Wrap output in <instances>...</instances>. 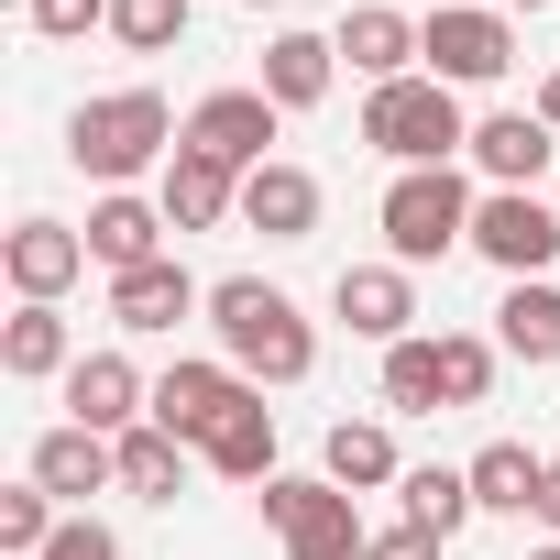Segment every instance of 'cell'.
Wrapping results in <instances>:
<instances>
[{
    "label": "cell",
    "mask_w": 560,
    "mask_h": 560,
    "mask_svg": "<svg viewBox=\"0 0 560 560\" xmlns=\"http://www.w3.org/2000/svg\"><path fill=\"white\" fill-rule=\"evenodd\" d=\"M209 330H220V363L242 385H308L319 374V330L287 287H264V275H220L209 287Z\"/></svg>",
    "instance_id": "cell-1"
},
{
    "label": "cell",
    "mask_w": 560,
    "mask_h": 560,
    "mask_svg": "<svg viewBox=\"0 0 560 560\" xmlns=\"http://www.w3.org/2000/svg\"><path fill=\"white\" fill-rule=\"evenodd\" d=\"M187 143V121L165 110V89H100L67 110V165L100 176V187H132V176H165V154Z\"/></svg>",
    "instance_id": "cell-2"
},
{
    "label": "cell",
    "mask_w": 560,
    "mask_h": 560,
    "mask_svg": "<svg viewBox=\"0 0 560 560\" xmlns=\"http://www.w3.org/2000/svg\"><path fill=\"white\" fill-rule=\"evenodd\" d=\"M363 143L407 176V165H451V154H472V110H462V89H440L429 67L418 78H396V89H374L363 100Z\"/></svg>",
    "instance_id": "cell-3"
},
{
    "label": "cell",
    "mask_w": 560,
    "mask_h": 560,
    "mask_svg": "<svg viewBox=\"0 0 560 560\" xmlns=\"http://www.w3.org/2000/svg\"><path fill=\"white\" fill-rule=\"evenodd\" d=\"M472 209H483V198L462 187V165H407V176L385 187V209H374V220H385V264L418 275V264L462 253V242H472Z\"/></svg>",
    "instance_id": "cell-4"
},
{
    "label": "cell",
    "mask_w": 560,
    "mask_h": 560,
    "mask_svg": "<svg viewBox=\"0 0 560 560\" xmlns=\"http://www.w3.org/2000/svg\"><path fill=\"white\" fill-rule=\"evenodd\" d=\"M264 527L287 538V560H363L374 549V527L352 516V494L330 472H275L264 483Z\"/></svg>",
    "instance_id": "cell-5"
},
{
    "label": "cell",
    "mask_w": 560,
    "mask_h": 560,
    "mask_svg": "<svg viewBox=\"0 0 560 560\" xmlns=\"http://www.w3.org/2000/svg\"><path fill=\"white\" fill-rule=\"evenodd\" d=\"M418 67L440 89H494L516 67V23L494 12V0H440V12L418 23Z\"/></svg>",
    "instance_id": "cell-6"
},
{
    "label": "cell",
    "mask_w": 560,
    "mask_h": 560,
    "mask_svg": "<svg viewBox=\"0 0 560 560\" xmlns=\"http://www.w3.org/2000/svg\"><path fill=\"white\" fill-rule=\"evenodd\" d=\"M472 253L505 275V287L549 275V264H560V198H538V187H483V209H472Z\"/></svg>",
    "instance_id": "cell-7"
},
{
    "label": "cell",
    "mask_w": 560,
    "mask_h": 560,
    "mask_svg": "<svg viewBox=\"0 0 560 560\" xmlns=\"http://www.w3.org/2000/svg\"><path fill=\"white\" fill-rule=\"evenodd\" d=\"M330 319H341L352 341H374V352L418 341V275H407V264H341V287H330Z\"/></svg>",
    "instance_id": "cell-8"
},
{
    "label": "cell",
    "mask_w": 560,
    "mask_h": 560,
    "mask_svg": "<svg viewBox=\"0 0 560 560\" xmlns=\"http://www.w3.org/2000/svg\"><path fill=\"white\" fill-rule=\"evenodd\" d=\"M0 275H12L23 308H56L78 275H89V231H67V220H12V231H0Z\"/></svg>",
    "instance_id": "cell-9"
},
{
    "label": "cell",
    "mask_w": 560,
    "mask_h": 560,
    "mask_svg": "<svg viewBox=\"0 0 560 560\" xmlns=\"http://www.w3.org/2000/svg\"><path fill=\"white\" fill-rule=\"evenodd\" d=\"M242 396H253V385H242L220 352H209V363H165V374H154V429H176L187 451H209V440H220V418H231Z\"/></svg>",
    "instance_id": "cell-10"
},
{
    "label": "cell",
    "mask_w": 560,
    "mask_h": 560,
    "mask_svg": "<svg viewBox=\"0 0 560 560\" xmlns=\"http://www.w3.org/2000/svg\"><path fill=\"white\" fill-rule=\"evenodd\" d=\"M275 121H287V110H275L264 89H209L198 110H187V143L198 154H220L231 176H253V165H275L264 143H275Z\"/></svg>",
    "instance_id": "cell-11"
},
{
    "label": "cell",
    "mask_w": 560,
    "mask_h": 560,
    "mask_svg": "<svg viewBox=\"0 0 560 560\" xmlns=\"http://www.w3.org/2000/svg\"><path fill=\"white\" fill-rule=\"evenodd\" d=\"M67 418L100 429V440H121V429L154 418V385L132 374V352H78V374H67Z\"/></svg>",
    "instance_id": "cell-12"
},
{
    "label": "cell",
    "mask_w": 560,
    "mask_h": 560,
    "mask_svg": "<svg viewBox=\"0 0 560 560\" xmlns=\"http://www.w3.org/2000/svg\"><path fill=\"white\" fill-rule=\"evenodd\" d=\"M209 308V287H198V275L165 253V264H132V275H110V319L132 330V341H165L176 319H198Z\"/></svg>",
    "instance_id": "cell-13"
},
{
    "label": "cell",
    "mask_w": 560,
    "mask_h": 560,
    "mask_svg": "<svg viewBox=\"0 0 560 560\" xmlns=\"http://www.w3.org/2000/svg\"><path fill=\"white\" fill-rule=\"evenodd\" d=\"M165 198H132V187H100V209H89V264L100 275H132V264H165Z\"/></svg>",
    "instance_id": "cell-14"
},
{
    "label": "cell",
    "mask_w": 560,
    "mask_h": 560,
    "mask_svg": "<svg viewBox=\"0 0 560 560\" xmlns=\"http://www.w3.org/2000/svg\"><path fill=\"white\" fill-rule=\"evenodd\" d=\"M23 483H45L56 505H89V494H110V483H121V440H100V429H78V418H67V429H45V440H34V472H23Z\"/></svg>",
    "instance_id": "cell-15"
},
{
    "label": "cell",
    "mask_w": 560,
    "mask_h": 560,
    "mask_svg": "<svg viewBox=\"0 0 560 560\" xmlns=\"http://www.w3.org/2000/svg\"><path fill=\"white\" fill-rule=\"evenodd\" d=\"M341 67L363 78V89H396V78H418V23L396 12V0H363V12H341Z\"/></svg>",
    "instance_id": "cell-16"
},
{
    "label": "cell",
    "mask_w": 560,
    "mask_h": 560,
    "mask_svg": "<svg viewBox=\"0 0 560 560\" xmlns=\"http://www.w3.org/2000/svg\"><path fill=\"white\" fill-rule=\"evenodd\" d=\"M154 198H165V220H176V231H220V220H242V176H231L220 154H198V143H176V154H165Z\"/></svg>",
    "instance_id": "cell-17"
},
{
    "label": "cell",
    "mask_w": 560,
    "mask_h": 560,
    "mask_svg": "<svg viewBox=\"0 0 560 560\" xmlns=\"http://www.w3.org/2000/svg\"><path fill=\"white\" fill-rule=\"evenodd\" d=\"M472 165H483L494 187H538V176L560 165V132H549L538 110H483V121H472Z\"/></svg>",
    "instance_id": "cell-18"
},
{
    "label": "cell",
    "mask_w": 560,
    "mask_h": 560,
    "mask_svg": "<svg viewBox=\"0 0 560 560\" xmlns=\"http://www.w3.org/2000/svg\"><path fill=\"white\" fill-rule=\"evenodd\" d=\"M242 220H253L264 242H308V231H319V176L287 165V154L253 165V176H242Z\"/></svg>",
    "instance_id": "cell-19"
},
{
    "label": "cell",
    "mask_w": 560,
    "mask_h": 560,
    "mask_svg": "<svg viewBox=\"0 0 560 560\" xmlns=\"http://www.w3.org/2000/svg\"><path fill=\"white\" fill-rule=\"evenodd\" d=\"M330 78H341V45H330V34H275L253 89H264L275 110H319V100H330Z\"/></svg>",
    "instance_id": "cell-20"
},
{
    "label": "cell",
    "mask_w": 560,
    "mask_h": 560,
    "mask_svg": "<svg viewBox=\"0 0 560 560\" xmlns=\"http://www.w3.org/2000/svg\"><path fill=\"white\" fill-rule=\"evenodd\" d=\"M0 374H12V385H67V374H78L67 319H56V308H12V319H0Z\"/></svg>",
    "instance_id": "cell-21"
},
{
    "label": "cell",
    "mask_w": 560,
    "mask_h": 560,
    "mask_svg": "<svg viewBox=\"0 0 560 560\" xmlns=\"http://www.w3.org/2000/svg\"><path fill=\"white\" fill-rule=\"evenodd\" d=\"M319 472H330L341 494H374V483H407V462H396V429H385V418H341V429L319 440Z\"/></svg>",
    "instance_id": "cell-22"
},
{
    "label": "cell",
    "mask_w": 560,
    "mask_h": 560,
    "mask_svg": "<svg viewBox=\"0 0 560 560\" xmlns=\"http://www.w3.org/2000/svg\"><path fill=\"white\" fill-rule=\"evenodd\" d=\"M462 472H472V505H483V516H538V483H549V462H538L527 440H483Z\"/></svg>",
    "instance_id": "cell-23"
},
{
    "label": "cell",
    "mask_w": 560,
    "mask_h": 560,
    "mask_svg": "<svg viewBox=\"0 0 560 560\" xmlns=\"http://www.w3.org/2000/svg\"><path fill=\"white\" fill-rule=\"evenodd\" d=\"M198 462H209L220 483H275V407H264V385H253V396L220 418V440H209Z\"/></svg>",
    "instance_id": "cell-24"
},
{
    "label": "cell",
    "mask_w": 560,
    "mask_h": 560,
    "mask_svg": "<svg viewBox=\"0 0 560 560\" xmlns=\"http://www.w3.org/2000/svg\"><path fill=\"white\" fill-rule=\"evenodd\" d=\"M494 352H516V363H560V287H549V275L505 287V308H494Z\"/></svg>",
    "instance_id": "cell-25"
},
{
    "label": "cell",
    "mask_w": 560,
    "mask_h": 560,
    "mask_svg": "<svg viewBox=\"0 0 560 560\" xmlns=\"http://www.w3.org/2000/svg\"><path fill=\"white\" fill-rule=\"evenodd\" d=\"M187 462H198V451H187L176 429H154V418H143V429H121V494L176 505V494H187Z\"/></svg>",
    "instance_id": "cell-26"
},
{
    "label": "cell",
    "mask_w": 560,
    "mask_h": 560,
    "mask_svg": "<svg viewBox=\"0 0 560 560\" xmlns=\"http://www.w3.org/2000/svg\"><path fill=\"white\" fill-rule=\"evenodd\" d=\"M451 385H440V341H396L385 352V418H440Z\"/></svg>",
    "instance_id": "cell-27"
},
{
    "label": "cell",
    "mask_w": 560,
    "mask_h": 560,
    "mask_svg": "<svg viewBox=\"0 0 560 560\" xmlns=\"http://www.w3.org/2000/svg\"><path fill=\"white\" fill-rule=\"evenodd\" d=\"M396 494H407V516H418V527H440V538H462V527L483 516V505H472V472H451V462H418Z\"/></svg>",
    "instance_id": "cell-28"
},
{
    "label": "cell",
    "mask_w": 560,
    "mask_h": 560,
    "mask_svg": "<svg viewBox=\"0 0 560 560\" xmlns=\"http://www.w3.org/2000/svg\"><path fill=\"white\" fill-rule=\"evenodd\" d=\"M56 527H67V505H56L45 483H12V494H0V549H12V560H45Z\"/></svg>",
    "instance_id": "cell-29"
},
{
    "label": "cell",
    "mask_w": 560,
    "mask_h": 560,
    "mask_svg": "<svg viewBox=\"0 0 560 560\" xmlns=\"http://www.w3.org/2000/svg\"><path fill=\"white\" fill-rule=\"evenodd\" d=\"M494 363H505V352H494L483 330H440V385H451V407H483V396H494Z\"/></svg>",
    "instance_id": "cell-30"
},
{
    "label": "cell",
    "mask_w": 560,
    "mask_h": 560,
    "mask_svg": "<svg viewBox=\"0 0 560 560\" xmlns=\"http://www.w3.org/2000/svg\"><path fill=\"white\" fill-rule=\"evenodd\" d=\"M110 34H121L132 56H165V45L187 34V0H110Z\"/></svg>",
    "instance_id": "cell-31"
},
{
    "label": "cell",
    "mask_w": 560,
    "mask_h": 560,
    "mask_svg": "<svg viewBox=\"0 0 560 560\" xmlns=\"http://www.w3.org/2000/svg\"><path fill=\"white\" fill-rule=\"evenodd\" d=\"M23 23H34L45 45H78V34H100V23H110V0H23Z\"/></svg>",
    "instance_id": "cell-32"
},
{
    "label": "cell",
    "mask_w": 560,
    "mask_h": 560,
    "mask_svg": "<svg viewBox=\"0 0 560 560\" xmlns=\"http://www.w3.org/2000/svg\"><path fill=\"white\" fill-rule=\"evenodd\" d=\"M440 549H451L440 527H418V516H396V527H374V549H363V560H440Z\"/></svg>",
    "instance_id": "cell-33"
},
{
    "label": "cell",
    "mask_w": 560,
    "mask_h": 560,
    "mask_svg": "<svg viewBox=\"0 0 560 560\" xmlns=\"http://www.w3.org/2000/svg\"><path fill=\"white\" fill-rule=\"evenodd\" d=\"M45 560H121V538H110V527H100V516H67V527H56V549H45Z\"/></svg>",
    "instance_id": "cell-34"
},
{
    "label": "cell",
    "mask_w": 560,
    "mask_h": 560,
    "mask_svg": "<svg viewBox=\"0 0 560 560\" xmlns=\"http://www.w3.org/2000/svg\"><path fill=\"white\" fill-rule=\"evenodd\" d=\"M538 527L560 538V462H549V483H538Z\"/></svg>",
    "instance_id": "cell-35"
},
{
    "label": "cell",
    "mask_w": 560,
    "mask_h": 560,
    "mask_svg": "<svg viewBox=\"0 0 560 560\" xmlns=\"http://www.w3.org/2000/svg\"><path fill=\"white\" fill-rule=\"evenodd\" d=\"M538 121H549V132H560V67H549V78H538Z\"/></svg>",
    "instance_id": "cell-36"
},
{
    "label": "cell",
    "mask_w": 560,
    "mask_h": 560,
    "mask_svg": "<svg viewBox=\"0 0 560 560\" xmlns=\"http://www.w3.org/2000/svg\"><path fill=\"white\" fill-rule=\"evenodd\" d=\"M494 12H505V23H516V12H549V0H494Z\"/></svg>",
    "instance_id": "cell-37"
},
{
    "label": "cell",
    "mask_w": 560,
    "mask_h": 560,
    "mask_svg": "<svg viewBox=\"0 0 560 560\" xmlns=\"http://www.w3.org/2000/svg\"><path fill=\"white\" fill-rule=\"evenodd\" d=\"M527 560H560V538H549V549H527Z\"/></svg>",
    "instance_id": "cell-38"
},
{
    "label": "cell",
    "mask_w": 560,
    "mask_h": 560,
    "mask_svg": "<svg viewBox=\"0 0 560 560\" xmlns=\"http://www.w3.org/2000/svg\"><path fill=\"white\" fill-rule=\"evenodd\" d=\"M253 12H287V0H253Z\"/></svg>",
    "instance_id": "cell-39"
}]
</instances>
